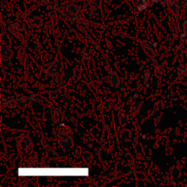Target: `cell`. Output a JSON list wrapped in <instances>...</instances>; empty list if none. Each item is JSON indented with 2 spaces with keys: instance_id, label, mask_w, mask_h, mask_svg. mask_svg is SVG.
Instances as JSON below:
<instances>
[{
  "instance_id": "34",
  "label": "cell",
  "mask_w": 187,
  "mask_h": 187,
  "mask_svg": "<svg viewBox=\"0 0 187 187\" xmlns=\"http://www.w3.org/2000/svg\"><path fill=\"white\" fill-rule=\"evenodd\" d=\"M104 2H105L106 3V4H109V3H110V2H111V0H104Z\"/></svg>"
},
{
  "instance_id": "23",
  "label": "cell",
  "mask_w": 187,
  "mask_h": 187,
  "mask_svg": "<svg viewBox=\"0 0 187 187\" xmlns=\"http://www.w3.org/2000/svg\"><path fill=\"white\" fill-rule=\"evenodd\" d=\"M118 119H119V122L120 123L121 125H124L127 123L128 120H129V117L126 113L123 112H119L118 113Z\"/></svg>"
},
{
  "instance_id": "20",
  "label": "cell",
  "mask_w": 187,
  "mask_h": 187,
  "mask_svg": "<svg viewBox=\"0 0 187 187\" xmlns=\"http://www.w3.org/2000/svg\"><path fill=\"white\" fill-rule=\"evenodd\" d=\"M29 24L33 27H40L42 26V19L39 17H33V18L29 19Z\"/></svg>"
},
{
  "instance_id": "17",
  "label": "cell",
  "mask_w": 187,
  "mask_h": 187,
  "mask_svg": "<svg viewBox=\"0 0 187 187\" xmlns=\"http://www.w3.org/2000/svg\"><path fill=\"white\" fill-rule=\"evenodd\" d=\"M119 135H120V138H122V140H129L132 136L131 129H128V128H123V129H121L120 132H119Z\"/></svg>"
},
{
  "instance_id": "28",
  "label": "cell",
  "mask_w": 187,
  "mask_h": 187,
  "mask_svg": "<svg viewBox=\"0 0 187 187\" xmlns=\"http://www.w3.org/2000/svg\"><path fill=\"white\" fill-rule=\"evenodd\" d=\"M91 18L94 19V20H99V19L101 18V13L97 11V10H94V11H93L92 13H91Z\"/></svg>"
},
{
  "instance_id": "3",
  "label": "cell",
  "mask_w": 187,
  "mask_h": 187,
  "mask_svg": "<svg viewBox=\"0 0 187 187\" xmlns=\"http://www.w3.org/2000/svg\"><path fill=\"white\" fill-rule=\"evenodd\" d=\"M17 145L21 150H26L29 148L32 145V138L27 135H23L17 139Z\"/></svg>"
},
{
  "instance_id": "26",
  "label": "cell",
  "mask_w": 187,
  "mask_h": 187,
  "mask_svg": "<svg viewBox=\"0 0 187 187\" xmlns=\"http://www.w3.org/2000/svg\"><path fill=\"white\" fill-rule=\"evenodd\" d=\"M129 167H125L124 165H122V164H118L116 166V170L119 171V172L123 173V174H126V173H129Z\"/></svg>"
},
{
  "instance_id": "29",
  "label": "cell",
  "mask_w": 187,
  "mask_h": 187,
  "mask_svg": "<svg viewBox=\"0 0 187 187\" xmlns=\"http://www.w3.org/2000/svg\"><path fill=\"white\" fill-rule=\"evenodd\" d=\"M163 70H162V69L161 68H157L155 70V74L156 75H157V77L158 78H162V75H163Z\"/></svg>"
},
{
  "instance_id": "15",
  "label": "cell",
  "mask_w": 187,
  "mask_h": 187,
  "mask_svg": "<svg viewBox=\"0 0 187 187\" xmlns=\"http://www.w3.org/2000/svg\"><path fill=\"white\" fill-rule=\"evenodd\" d=\"M93 153L91 152L90 151H83L82 156V160L83 162H84L85 164H90L91 163L93 160Z\"/></svg>"
},
{
  "instance_id": "4",
  "label": "cell",
  "mask_w": 187,
  "mask_h": 187,
  "mask_svg": "<svg viewBox=\"0 0 187 187\" xmlns=\"http://www.w3.org/2000/svg\"><path fill=\"white\" fill-rule=\"evenodd\" d=\"M51 120L56 124L61 123L64 119V113L60 109L57 108H51L50 110Z\"/></svg>"
},
{
  "instance_id": "13",
  "label": "cell",
  "mask_w": 187,
  "mask_h": 187,
  "mask_svg": "<svg viewBox=\"0 0 187 187\" xmlns=\"http://www.w3.org/2000/svg\"><path fill=\"white\" fill-rule=\"evenodd\" d=\"M17 56H18V59L19 62L21 63V65H25L27 59V53L25 48H21L18 51V52H17Z\"/></svg>"
},
{
  "instance_id": "25",
  "label": "cell",
  "mask_w": 187,
  "mask_h": 187,
  "mask_svg": "<svg viewBox=\"0 0 187 187\" xmlns=\"http://www.w3.org/2000/svg\"><path fill=\"white\" fill-rule=\"evenodd\" d=\"M90 134H91V135L94 137V138H97V137H98L100 134V128L97 126H92V127L91 128V129H90Z\"/></svg>"
},
{
  "instance_id": "24",
  "label": "cell",
  "mask_w": 187,
  "mask_h": 187,
  "mask_svg": "<svg viewBox=\"0 0 187 187\" xmlns=\"http://www.w3.org/2000/svg\"><path fill=\"white\" fill-rule=\"evenodd\" d=\"M98 110L101 112H108L111 108V105L108 102H103L98 105Z\"/></svg>"
},
{
  "instance_id": "33",
  "label": "cell",
  "mask_w": 187,
  "mask_h": 187,
  "mask_svg": "<svg viewBox=\"0 0 187 187\" xmlns=\"http://www.w3.org/2000/svg\"><path fill=\"white\" fill-rule=\"evenodd\" d=\"M27 3H29V4H33V3H35L37 2V0H25Z\"/></svg>"
},
{
  "instance_id": "14",
  "label": "cell",
  "mask_w": 187,
  "mask_h": 187,
  "mask_svg": "<svg viewBox=\"0 0 187 187\" xmlns=\"http://www.w3.org/2000/svg\"><path fill=\"white\" fill-rule=\"evenodd\" d=\"M142 48L144 51L145 53L149 57H154L156 55V51L153 46L148 43H143L142 44Z\"/></svg>"
},
{
  "instance_id": "5",
  "label": "cell",
  "mask_w": 187,
  "mask_h": 187,
  "mask_svg": "<svg viewBox=\"0 0 187 187\" xmlns=\"http://www.w3.org/2000/svg\"><path fill=\"white\" fill-rule=\"evenodd\" d=\"M15 106L20 109H24L28 105L29 100L27 96L24 95H18L13 97Z\"/></svg>"
},
{
  "instance_id": "2",
  "label": "cell",
  "mask_w": 187,
  "mask_h": 187,
  "mask_svg": "<svg viewBox=\"0 0 187 187\" xmlns=\"http://www.w3.org/2000/svg\"><path fill=\"white\" fill-rule=\"evenodd\" d=\"M57 143L60 145V147L63 150L66 151H72L74 148V142L72 138L71 137H67V138H61L57 140Z\"/></svg>"
},
{
  "instance_id": "32",
  "label": "cell",
  "mask_w": 187,
  "mask_h": 187,
  "mask_svg": "<svg viewBox=\"0 0 187 187\" xmlns=\"http://www.w3.org/2000/svg\"><path fill=\"white\" fill-rule=\"evenodd\" d=\"M12 114H13V115H18L19 114L18 110H17V109H15V110H13V111H12Z\"/></svg>"
},
{
  "instance_id": "16",
  "label": "cell",
  "mask_w": 187,
  "mask_h": 187,
  "mask_svg": "<svg viewBox=\"0 0 187 187\" xmlns=\"http://www.w3.org/2000/svg\"><path fill=\"white\" fill-rule=\"evenodd\" d=\"M59 135L61 138H67L71 134V129L70 127L66 126H61L58 129Z\"/></svg>"
},
{
  "instance_id": "21",
  "label": "cell",
  "mask_w": 187,
  "mask_h": 187,
  "mask_svg": "<svg viewBox=\"0 0 187 187\" xmlns=\"http://www.w3.org/2000/svg\"><path fill=\"white\" fill-rule=\"evenodd\" d=\"M83 150L82 148L79 145H76L74 146V148L72 149V154L74 158L75 159H80L82 156Z\"/></svg>"
},
{
  "instance_id": "18",
  "label": "cell",
  "mask_w": 187,
  "mask_h": 187,
  "mask_svg": "<svg viewBox=\"0 0 187 187\" xmlns=\"http://www.w3.org/2000/svg\"><path fill=\"white\" fill-rule=\"evenodd\" d=\"M0 42H1V45H4L6 46L10 47L12 45L11 40L6 33H2L0 36Z\"/></svg>"
},
{
  "instance_id": "1",
  "label": "cell",
  "mask_w": 187,
  "mask_h": 187,
  "mask_svg": "<svg viewBox=\"0 0 187 187\" xmlns=\"http://www.w3.org/2000/svg\"><path fill=\"white\" fill-rule=\"evenodd\" d=\"M64 67V64L60 59H56L54 60L51 65H49V67H48L46 70L47 75L52 76V75H56L57 74H59V72H61L62 70H63Z\"/></svg>"
},
{
  "instance_id": "12",
  "label": "cell",
  "mask_w": 187,
  "mask_h": 187,
  "mask_svg": "<svg viewBox=\"0 0 187 187\" xmlns=\"http://www.w3.org/2000/svg\"><path fill=\"white\" fill-rule=\"evenodd\" d=\"M124 162H125L126 166L129 167L132 170H134L135 168V158L133 155L130 153H126L123 157Z\"/></svg>"
},
{
  "instance_id": "31",
  "label": "cell",
  "mask_w": 187,
  "mask_h": 187,
  "mask_svg": "<svg viewBox=\"0 0 187 187\" xmlns=\"http://www.w3.org/2000/svg\"><path fill=\"white\" fill-rule=\"evenodd\" d=\"M135 151L137 153H142L143 152V148H142L141 145H137L135 147Z\"/></svg>"
},
{
  "instance_id": "6",
  "label": "cell",
  "mask_w": 187,
  "mask_h": 187,
  "mask_svg": "<svg viewBox=\"0 0 187 187\" xmlns=\"http://www.w3.org/2000/svg\"><path fill=\"white\" fill-rule=\"evenodd\" d=\"M0 56L3 59H10L13 56V51L9 46L1 45L0 46Z\"/></svg>"
},
{
  "instance_id": "22",
  "label": "cell",
  "mask_w": 187,
  "mask_h": 187,
  "mask_svg": "<svg viewBox=\"0 0 187 187\" xmlns=\"http://www.w3.org/2000/svg\"><path fill=\"white\" fill-rule=\"evenodd\" d=\"M67 12L69 14L76 16L78 14V8L75 5H70L67 7Z\"/></svg>"
},
{
  "instance_id": "9",
  "label": "cell",
  "mask_w": 187,
  "mask_h": 187,
  "mask_svg": "<svg viewBox=\"0 0 187 187\" xmlns=\"http://www.w3.org/2000/svg\"><path fill=\"white\" fill-rule=\"evenodd\" d=\"M142 105H143V102L142 101H135V103L132 104L130 108V117L134 118L135 117L138 113L141 108Z\"/></svg>"
},
{
  "instance_id": "7",
  "label": "cell",
  "mask_w": 187,
  "mask_h": 187,
  "mask_svg": "<svg viewBox=\"0 0 187 187\" xmlns=\"http://www.w3.org/2000/svg\"><path fill=\"white\" fill-rule=\"evenodd\" d=\"M109 181H110V180L107 177H105V176H99L93 178L92 183L94 185H95V186L101 187L106 185Z\"/></svg>"
},
{
  "instance_id": "10",
  "label": "cell",
  "mask_w": 187,
  "mask_h": 187,
  "mask_svg": "<svg viewBox=\"0 0 187 187\" xmlns=\"http://www.w3.org/2000/svg\"><path fill=\"white\" fill-rule=\"evenodd\" d=\"M45 152H46V157L50 160H54V159H57L59 158L58 154L50 145H47L45 148Z\"/></svg>"
},
{
  "instance_id": "27",
  "label": "cell",
  "mask_w": 187,
  "mask_h": 187,
  "mask_svg": "<svg viewBox=\"0 0 187 187\" xmlns=\"http://www.w3.org/2000/svg\"><path fill=\"white\" fill-rule=\"evenodd\" d=\"M83 1L88 2L90 5L95 7V8H99L101 6L102 4V0H83Z\"/></svg>"
},
{
  "instance_id": "8",
  "label": "cell",
  "mask_w": 187,
  "mask_h": 187,
  "mask_svg": "<svg viewBox=\"0 0 187 187\" xmlns=\"http://www.w3.org/2000/svg\"><path fill=\"white\" fill-rule=\"evenodd\" d=\"M166 2L173 14L175 15H178L180 6L178 5L177 1L176 0H166Z\"/></svg>"
},
{
  "instance_id": "11",
  "label": "cell",
  "mask_w": 187,
  "mask_h": 187,
  "mask_svg": "<svg viewBox=\"0 0 187 187\" xmlns=\"http://www.w3.org/2000/svg\"><path fill=\"white\" fill-rule=\"evenodd\" d=\"M107 81H108L109 84L112 86H114V87H116L120 84V80H119V76L114 72H111V73L109 74L108 77H107Z\"/></svg>"
},
{
  "instance_id": "19",
  "label": "cell",
  "mask_w": 187,
  "mask_h": 187,
  "mask_svg": "<svg viewBox=\"0 0 187 187\" xmlns=\"http://www.w3.org/2000/svg\"><path fill=\"white\" fill-rule=\"evenodd\" d=\"M63 75L65 78L72 79L75 76V72L73 69L70 67H67L63 70Z\"/></svg>"
},
{
  "instance_id": "30",
  "label": "cell",
  "mask_w": 187,
  "mask_h": 187,
  "mask_svg": "<svg viewBox=\"0 0 187 187\" xmlns=\"http://www.w3.org/2000/svg\"><path fill=\"white\" fill-rule=\"evenodd\" d=\"M176 1L180 7L184 8V7L187 6V0H176Z\"/></svg>"
}]
</instances>
